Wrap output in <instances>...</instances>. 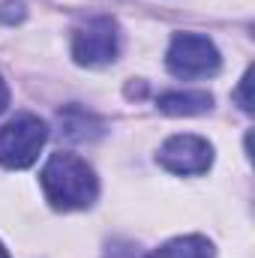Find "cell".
I'll list each match as a JSON object with an SVG mask.
<instances>
[{"instance_id":"12","label":"cell","mask_w":255,"mask_h":258,"mask_svg":"<svg viewBox=\"0 0 255 258\" xmlns=\"http://www.w3.org/2000/svg\"><path fill=\"white\" fill-rule=\"evenodd\" d=\"M0 258H9V252H6V246L0 243Z\"/></svg>"},{"instance_id":"2","label":"cell","mask_w":255,"mask_h":258,"mask_svg":"<svg viewBox=\"0 0 255 258\" xmlns=\"http://www.w3.org/2000/svg\"><path fill=\"white\" fill-rule=\"evenodd\" d=\"M48 141V126L36 114H15L0 126V165L21 171L39 159V150Z\"/></svg>"},{"instance_id":"6","label":"cell","mask_w":255,"mask_h":258,"mask_svg":"<svg viewBox=\"0 0 255 258\" xmlns=\"http://www.w3.org/2000/svg\"><path fill=\"white\" fill-rule=\"evenodd\" d=\"M156 108L171 117H192L213 108V96L207 90H168L156 99Z\"/></svg>"},{"instance_id":"3","label":"cell","mask_w":255,"mask_h":258,"mask_svg":"<svg viewBox=\"0 0 255 258\" xmlns=\"http://www.w3.org/2000/svg\"><path fill=\"white\" fill-rule=\"evenodd\" d=\"M120 27L111 15H93L72 33V60L87 69H99L117 60Z\"/></svg>"},{"instance_id":"7","label":"cell","mask_w":255,"mask_h":258,"mask_svg":"<svg viewBox=\"0 0 255 258\" xmlns=\"http://www.w3.org/2000/svg\"><path fill=\"white\" fill-rule=\"evenodd\" d=\"M57 120H60V132H63L69 141H96L105 129H102V120L96 117V114H90V111H84V108H78V105H69L63 108L60 114H57Z\"/></svg>"},{"instance_id":"10","label":"cell","mask_w":255,"mask_h":258,"mask_svg":"<svg viewBox=\"0 0 255 258\" xmlns=\"http://www.w3.org/2000/svg\"><path fill=\"white\" fill-rule=\"evenodd\" d=\"M249 81H252V69H246V75L240 78V87H237V93H234V99L240 102V108H243V111H252V99H249Z\"/></svg>"},{"instance_id":"11","label":"cell","mask_w":255,"mask_h":258,"mask_svg":"<svg viewBox=\"0 0 255 258\" xmlns=\"http://www.w3.org/2000/svg\"><path fill=\"white\" fill-rule=\"evenodd\" d=\"M6 105H9V87H6V81H3V75H0V114L6 111Z\"/></svg>"},{"instance_id":"9","label":"cell","mask_w":255,"mask_h":258,"mask_svg":"<svg viewBox=\"0 0 255 258\" xmlns=\"http://www.w3.org/2000/svg\"><path fill=\"white\" fill-rule=\"evenodd\" d=\"M102 258H147L141 249H138V243H132V240H111L108 246H105V255Z\"/></svg>"},{"instance_id":"4","label":"cell","mask_w":255,"mask_h":258,"mask_svg":"<svg viewBox=\"0 0 255 258\" xmlns=\"http://www.w3.org/2000/svg\"><path fill=\"white\" fill-rule=\"evenodd\" d=\"M222 63L216 45L201 36V33H174L168 51H165V66L174 78H207Z\"/></svg>"},{"instance_id":"5","label":"cell","mask_w":255,"mask_h":258,"mask_svg":"<svg viewBox=\"0 0 255 258\" xmlns=\"http://www.w3.org/2000/svg\"><path fill=\"white\" fill-rule=\"evenodd\" d=\"M156 162L171 174L195 177V174H204L213 165V147L201 135H171L159 147Z\"/></svg>"},{"instance_id":"1","label":"cell","mask_w":255,"mask_h":258,"mask_svg":"<svg viewBox=\"0 0 255 258\" xmlns=\"http://www.w3.org/2000/svg\"><path fill=\"white\" fill-rule=\"evenodd\" d=\"M39 183H42L45 201L63 213L87 210L99 195L96 171L87 165V159H81L75 153H63V150L48 156V162L39 174Z\"/></svg>"},{"instance_id":"8","label":"cell","mask_w":255,"mask_h":258,"mask_svg":"<svg viewBox=\"0 0 255 258\" xmlns=\"http://www.w3.org/2000/svg\"><path fill=\"white\" fill-rule=\"evenodd\" d=\"M147 258H216V249L201 234H183V237H174V240L162 243Z\"/></svg>"}]
</instances>
